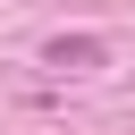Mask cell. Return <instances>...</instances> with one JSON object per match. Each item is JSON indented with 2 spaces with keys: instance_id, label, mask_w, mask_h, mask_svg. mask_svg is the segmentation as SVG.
Returning a JSON list of instances; mask_svg holds the SVG:
<instances>
[{
  "instance_id": "cell-1",
  "label": "cell",
  "mask_w": 135,
  "mask_h": 135,
  "mask_svg": "<svg viewBox=\"0 0 135 135\" xmlns=\"http://www.w3.org/2000/svg\"><path fill=\"white\" fill-rule=\"evenodd\" d=\"M101 59H110L101 34H59V42L42 51V68H59V76H84V68H101Z\"/></svg>"
}]
</instances>
